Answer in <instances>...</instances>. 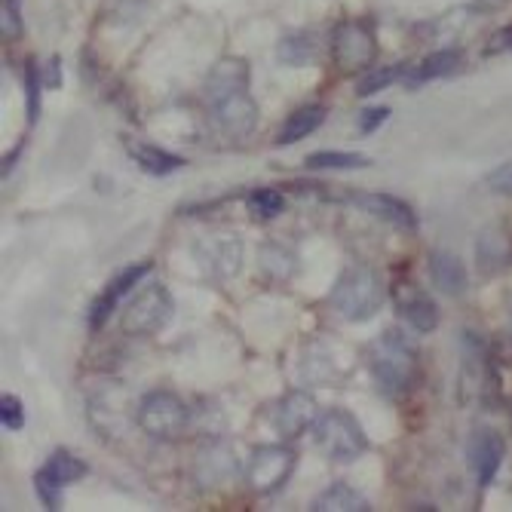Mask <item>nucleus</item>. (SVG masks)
<instances>
[{"mask_svg":"<svg viewBox=\"0 0 512 512\" xmlns=\"http://www.w3.org/2000/svg\"><path fill=\"white\" fill-rule=\"evenodd\" d=\"M249 65L243 59H221L206 77V102L221 132L246 138L258 123V105L249 96Z\"/></svg>","mask_w":512,"mask_h":512,"instance_id":"1","label":"nucleus"},{"mask_svg":"<svg viewBox=\"0 0 512 512\" xmlns=\"http://www.w3.org/2000/svg\"><path fill=\"white\" fill-rule=\"evenodd\" d=\"M368 368L378 390L390 399H399L417 381V350L402 332H384L368 347Z\"/></svg>","mask_w":512,"mask_h":512,"instance_id":"2","label":"nucleus"},{"mask_svg":"<svg viewBox=\"0 0 512 512\" xmlns=\"http://www.w3.org/2000/svg\"><path fill=\"white\" fill-rule=\"evenodd\" d=\"M332 307L350 319V322H368L371 316H378L384 301H387V286L384 279L365 267V264H356L350 270L341 273V279L332 289Z\"/></svg>","mask_w":512,"mask_h":512,"instance_id":"3","label":"nucleus"},{"mask_svg":"<svg viewBox=\"0 0 512 512\" xmlns=\"http://www.w3.org/2000/svg\"><path fill=\"white\" fill-rule=\"evenodd\" d=\"M313 439L325 457H332L338 463H353L368 451V436L362 424L344 408H332L319 414L313 424Z\"/></svg>","mask_w":512,"mask_h":512,"instance_id":"4","label":"nucleus"},{"mask_svg":"<svg viewBox=\"0 0 512 512\" xmlns=\"http://www.w3.org/2000/svg\"><path fill=\"white\" fill-rule=\"evenodd\" d=\"M172 310H175V304L163 283L154 279V283L138 286L135 295L123 304V332L135 335V338L157 335L172 319Z\"/></svg>","mask_w":512,"mask_h":512,"instance_id":"5","label":"nucleus"},{"mask_svg":"<svg viewBox=\"0 0 512 512\" xmlns=\"http://www.w3.org/2000/svg\"><path fill=\"white\" fill-rule=\"evenodd\" d=\"M191 424V408L169 390H154L138 405V427L151 439L172 442Z\"/></svg>","mask_w":512,"mask_h":512,"instance_id":"6","label":"nucleus"},{"mask_svg":"<svg viewBox=\"0 0 512 512\" xmlns=\"http://www.w3.org/2000/svg\"><path fill=\"white\" fill-rule=\"evenodd\" d=\"M295 473V451L286 445H258L246 467V485L255 494L279 491Z\"/></svg>","mask_w":512,"mask_h":512,"instance_id":"7","label":"nucleus"},{"mask_svg":"<svg viewBox=\"0 0 512 512\" xmlns=\"http://www.w3.org/2000/svg\"><path fill=\"white\" fill-rule=\"evenodd\" d=\"M332 56L347 71L371 68V62H375V56H378L375 31H371L365 22H344L332 37Z\"/></svg>","mask_w":512,"mask_h":512,"instance_id":"8","label":"nucleus"},{"mask_svg":"<svg viewBox=\"0 0 512 512\" xmlns=\"http://www.w3.org/2000/svg\"><path fill=\"white\" fill-rule=\"evenodd\" d=\"M316 417H319L316 399L310 393H301V390H292L283 399H276L267 411V421L286 439H298L301 433L313 430Z\"/></svg>","mask_w":512,"mask_h":512,"instance_id":"9","label":"nucleus"},{"mask_svg":"<svg viewBox=\"0 0 512 512\" xmlns=\"http://www.w3.org/2000/svg\"><path fill=\"white\" fill-rule=\"evenodd\" d=\"M194 255L212 279H230L243 267V243L237 234H212L194 246Z\"/></svg>","mask_w":512,"mask_h":512,"instance_id":"10","label":"nucleus"},{"mask_svg":"<svg viewBox=\"0 0 512 512\" xmlns=\"http://www.w3.org/2000/svg\"><path fill=\"white\" fill-rule=\"evenodd\" d=\"M151 273V264H132V267H126V270H120L111 283L105 286V292L92 301V307H89V329L92 332H102L105 329V322L111 319V313L129 298V292H135L138 289V283Z\"/></svg>","mask_w":512,"mask_h":512,"instance_id":"11","label":"nucleus"},{"mask_svg":"<svg viewBox=\"0 0 512 512\" xmlns=\"http://www.w3.org/2000/svg\"><path fill=\"white\" fill-rule=\"evenodd\" d=\"M237 470H240V460H237L234 448L224 445V442L203 445L200 454H197V467H194L200 488H218L227 479H234Z\"/></svg>","mask_w":512,"mask_h":512,"instance_id":"12","label":"nucleus"},{"mask_svg":"<svg viewBox=\"0 0 512 512\" xmlns=\"http://www.w3.org/2000/svg\"><path fill=\"white\" fill-rule=\"evenodd\" d=\"M467 454H470V470H473L476 482L482 488H488L494 482V476L500 473V467H503L506 445L494 430H479V433H473Z\"/></svg>","mask_w":512,"mask_h":512,"instance_id":"13","label":"nucleus"},{"mask_svg":"<svg viewBox=\"0 0 512 512\" xmlns=\"http://www.w3.org/2000/svg\"><path fill=\"white\" fill-rule=\"evenodd\" d=\"M353 203L362 206L368 215L384 218L387 224H393L399 230H408V234H414V230H417V212L405 200H399L393 194H356Z\"/></svg>","mask_w":512,"mask_h":512,"instance_id":"14","label":"nucleus"},{"mask_svg":"<svg viewBox=\"0 0 512 512\" xmlns=\"http://www.w3.org/2000/svg\"><path fill=\"white\" fill-rule=\"evenodd\" d=\"M430 279L439 292H445L448 298H460L470 286V276L463 261L454 252H433L430 255Z\"/></svg>","mask_w":512,"mask_h":512,"instance_id":"15","label":"nucleus"},{"mask_svg":"<svg viewBox=\"0 0 512 512\" xmlns=\"http://www.w3.org/2000/svg\"><path fill=\"white\" fill-rule=\"evenodd\" d=\"M476 264L488 276H494L512 264V240L503 234V230H497V227L482 230L476 240Z\"/></svg>","mask_w":512,"mask_h":512,"instance_id":"16","label":"nucleus"},{"mask_svg":"<svg viewBox=\"0 0 512 512\" xmlns=\"http://www.w3.org/2000/svg\"><path fill=\"white\" fill-rule=\"evenodd\" d=\"M126 151H129V157L138 163V169L148 172V175H154V178H163V175H172V172L184 169V157L169 154V151H163V148H157V145L129 142Z\"/></svg>","mask_w":512,"mask_h":512,"instance_id":"17","label":"nucleus"},{"mask_svg":"<svg viewBox=\"0 0 512 512\" xmlns=\"http://www.w3.org/2000/svg\"><path fill=\"white\" fill-rule=\"evenodd\" d=\"M399 313L402 319L411 325L414 332H421V335H430L436 332V325H439V307L430 295L424 292H411L399 301Z\"/></svg>","mask_w":512,"mask_h":512,"instance_id":"18","label":"nucleus"},{"mask_svg":"<svg viewBox=\"0 0 512 512\" xmlns=\"http://www.w3.org/2000/svg\"><path fill=\"white\" fill-rule=\"evenodd\" d=\"M460 65V53L457 50H439V53H430L421 65H411L405 71V86H421V83H430V80H439V77H448L454 74Z\"/></svg>","mask_w":512,"mask_h":512,"instance_id":"19","label":"nucleus"},{"mask_svg":"<svg viewBox=\"0 0 512 512\" xmlns=\"http://www.w3.org/2000/svg\"><path fill=\"white\" fill-rule=\"evenodd\" d=\"M310 509H313V512H368L371 506H368V500H365L356 488L338 482V485H332V488H325V491L310 503Z\"/></svg>","mask_w":512,"mask_h":512,"instance_id":"20","label":"nucleus"},{"mask_svg":"<svg viewBox=\"0 0 512 512\" xmlns=\"http://www.w3.org/2000/svg\"><path fill=\"white\" fill-rule=\"evenodd\" d=\"M322 120H325V108L322 105H304V108L289 114V120L283 123V129H279L276 142L289 148V145L301 142V138H307L310 132H316L322 126Z\"/></svg>","mask_w":512,"mask_h":512,"instance_id":"21","label":"nucleus"},{"mask_svg":"<svg viewBox=\"0 0 512 512\" xmlns=\"http://www.w3.org/2000/svg\"><path fill=\"white\" fill-rule=\"evenodd\" d=\"M40 473H46V476H50L56 485L68 488L71 482H80V479L86 476V463H83L80 457H74L71 451L59 448V451H53V454H50V460L43 463Z\"/></svg>","mask_w":512,"mask_h":512,"instance_id":"22","label":"nucleus"},{"mask_svg":"<svg viewBox=\"0 0 512 512\" xmlns=\"http://www.w3.org/2000/svg\"><path fill=\"white\" fill-rule=\"evenodd\" d=\"M276 59L289 65V68H298V65H310L316 59V40L310 31H298V34H289L279 40L276 46Z\"/></svg>","mask_w":512,"mask_h":512,"instance_id":"23","label":"nucleus"},{"mask_svg":"<svg viewBox=\"0 0 512 512\" xmlns=\"http://www.w3.org/2000/svg\"><path fill=\"white\" fill-rule=\"evenodd\" d=\"M371 160L365 154H347V151H316L304 160L307 169H365Z\"/></svg>","mask_w":512,"mask_h":512,"instance_id":"24","label":"nucleus"},{"mask_svg":"<svg viewBox=\"0 0 512 512\" xmlns=\"http://www.w3.org/2000/svg\"><path fill=\"white\" fill-rule=\"evenodd\" d=\"M405 77V68H399V65H390V68H368V74L359 80V86H356V92L362 99H368V96H375V92H384L390 83H396V80H402Z\"/></svg>","mask_w":512,"mask_h":512,"instance_id":"25","label":"nucleus"},{"mask_svg":"<svg viewBox=\"0 0 512 512\" xmlns=\"http://www.w3.org/2000/svg\"><path fill=\"white\" fill-rule=\"evenodd\" d=\"M286 209V197L279 191H270V188H258L249 194V212L261 221H270L276 215H283Z\"/></svg>","mask_w":512,"mask_h":512,"instance_id":"26","label":"nucleus"},{"mask_svg":"<svg viewBox=\"0 0 512 512\" xmlns=\"http://www.w3.org/2000/svg\"><path fill=\"white\" fill-rule=\"evenodd\" d=\"M40 92H43V74L37 62H28L25 68V111H28V123L34 126L40 117Z\"/></svg>","mask_w":512,"mask_h":512,"instance_id":"27","label":"nucleus"},{"mask_svg":"<svg viewBox=\"0 0 512 512\" xmlns=\"http://www.w3.org/2000/svg\"><path fill=\"white\" fill-rule=\"evenodd\" d=\"M34 488H37V497L46 509H62V485H56L46 473L37 470L34 476Z\"/></svg>","mask_w":512,"mask_h":512,"instance_id":"28","label":"nucleus"},{"mask_svg":"<svg viewBox=\"0 0 512 512\" xmlns=\"http://www.w3.org/2000/svg\"><path fill=\"white\" fill-rule=\"evenodd\" d=\"M0 424H4L7 430H22L25 427V411H22V402L16 396L0 399Z\"/></svg>","mask_w":512,"mask_h":512,"instance_id":"29","label":"nucleus"},{"mask_svg":"<svg viewBox=\"0 0 512 512\" xmlns=\"http://www.w3.org/2000/svg\"><path fill=\"white\" fill-rule=\"evenodd\" d=\"M488 191H494V194H503V197H512V160L509 163H503V166H497L491 175H488Z\"/></svg>","mask_w":512,"mask_h":512,"instance_id":"30","label":"nucleus"},{"mask_svg":"<svg viewBox=\"0 0 512 512\" xmlns=\"http://www.w3.org/2000/svg\"><path fill=\"white\" fill-rule=\"evenodd\" d=\"M390 117V108H365L359 114V132L362 135H371V132H378Z\"/></svg>","mask_w":512,"mask_h":512,"instance_id":"31","label":"nucleus"},{"mask_svg":"<svg viewBox=\"0 0 512 512\" xmlns=\"http://www.w3.org/2000/svg\"><path fill=\"white\" fill-rule=\"evenodd\" d=\"M59 83H62V62L50 59V68L43 74V86H59Z\"/></svg>","mask_w":512,"mask_h":512,"instance_id":"32","label":"nucleus"},{"mask_svg":"<svg viewBox=\"0 0 512 512\" xmlns=\"http://www.w3.org/2000/svg\"><path fill=\"white\" fill-rule=\"evenodd\" d=\"M19 154H22V145H16L7 157H4V178L13 172V166H16V160H19Z\"/></svg>","mask_w":512,"mask_h":512,"instance_id":"33","label":"nucleus"},{"mask_svg":"<svg viewBox=\"0 0 512 512\" xmlns=\"http://www.w3.org/2000/svg\"><path fill=\"white\" fill-rule=\"evenodd\" d=\"M482 4H485V7H503L506 0H482Z\"/></svg>","mask_w":512,"mask_h":512,"instance_id":"34","label":"nucleus"}]
</instances>
